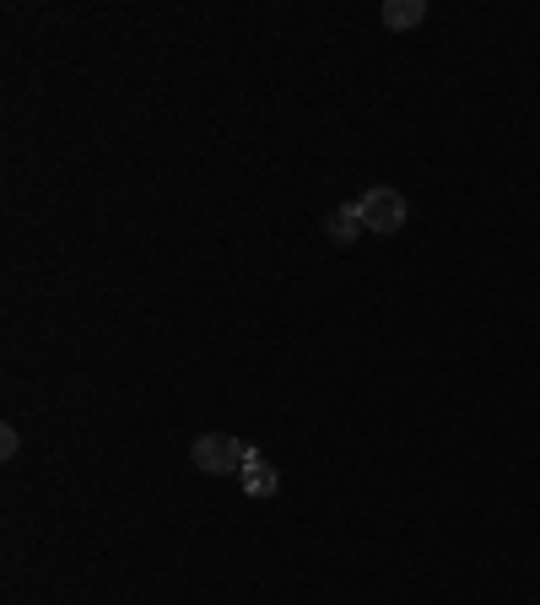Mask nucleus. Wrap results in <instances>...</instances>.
<instances>
[{
  "label": "nucleus",
  "instance_id": "nucleus-5",
  "mask_svg": "<svg viewBox=\"0 0 540 605\" xmlns=\"http://www.w3.org/2000/svg\"><path fill=\"white\" fill-rule=\"evenodd\" d=\"M421 16H427V0H390V5H384V27H395V33H401V27H416Z\"/></svg>",
  "mask_w": 540,
  "mask_h": 605
},
{
  "label": "nucleus",
  "instance_id": "nucleus-6",
  "mask_svg": "<svg viewBox=\"0 0 540 605\" xmlns=\"http://www.w3.org/2000/svg\"><path fill=\"white\" fill-rule=\"evenodd\" d=\"M0 455H5V460L16 455V433H11V427H0Z\"/></svg>",
  "mask_w": 540,
  "mask_h": 605
},
{
  "label": "nucleus",
  "instance_id": "nucleus-4",
  "mask_svg": "<svg viewBox=\"0 0 540 605\" xmlns=\"http://www.w3.org/2000/svg\"><path fill=\"white\" fill-rule=\"evenodd\" d=\"M325 227H330V238H336V244H351V238H362V233H368V222H362V205H357V201H351V205H336Z\"/></svg>",
  "mask_w": 540,
  "mask_h": 605
},
{
  "label": "nucleus",
  "instance_id": "nucleus-3",
  "mask_svg": "<svg viewBox=\"0 0 540 605\" xmlns=\"http://www.w3.org/2000/svg\"><path fill=\"white\" fill-rule=\"evenodd\" d=\"M238 481H244V492H249V497H275V492H281V475H275V466H270V460H260V455L244 466V475H238Z\"/></svg>",
  "mask_w": 540,
  "mask_h": 605
},
{
  "label": "nucleus",
  "instance_id": "nucleus-2",
  "mask_svg": "<svg viewBox=\"0 0 540 605\" xmlns=\"http://www.w3.org/2000/svg\"><path fill=\"white\" fill-rule=\"evenodd\" d=\"M362 222H368V233H401L405 227V211H410V205H405V195L401 190H390V184H379V190H368V195H362Z\"/></svg>",
  "mask_w": 540,
  "mask_h": 605
},
{
  "label": "nucleus",
  "instance_id": "nucleus-1",
  "mask_svg": "<svg viewBox=\"0 0 540 605\" xmlns=\"http://www.w3.org/2000/svg\"><path fill=\"white\" fill-rule=\"evenodd\" d=\"M190 460H195L205 475H244V466L255 460V449L238 444L233 433H201L195 449H190Z\"/></svg>",
  "mask_w": 540,
  "mask_h": 605
}]
</instances>
